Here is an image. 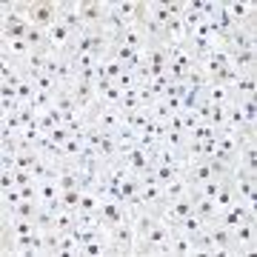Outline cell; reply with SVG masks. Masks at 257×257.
I'll return each mask as SVG.
<instances>
[{
	"label": "cell",
	"mask_w": 257,
	"mask_h": 257,
	"mask_svg": "<svg viewBox=\"0 0 257 257\" xmlns=\"http://www.w3.org/2000/svg\"><path fill=\"white\" fill-rule=\"evenodd\" d=\"M83 152H86V146H83V140L80 138H69L63 143V146H60V163H66V166H72V163H77V160H80L83 157Z\"/></svg>",
	"instance_id": "23"
},
{
	"label": "cell",
	"mask_w": 257,
	"mask_h": 257,
	"mask_svg": "<svg viewBox=\"0 0 257 257\" xmlns=\"http://www.w3.org/2000/svg\"><path fill=\"white\" fill-rule=\"evenodd\" d=\"M23 200V194H20V189H9V192H3V197H0V206H3V214H9V211H15V206Z\"/></svg>",
	"instance_id": "46"
},
{
	"label": "cell",
	"mask_w": 257,
	"mask_h": 257,
	"mask_svg": "<svg viewBox=\"0 0 257 257\" xmlns=\"http://www.w3.org/2000/svg\"><path fill=\"white\" fill-rule=\"evenodd\" d=\"M257 248V223L243 220L231 229V257H248Z\"/></svg>",
	"instance_id": "1"
},
{
	"label": "cell",
	"mask_w": 257,
	"mask_h": 257,
	"mask_svg": "<svg viewBox=\"0 0 257 257\" xmlns=\"http://www.w3.org/2000/svg\"><path fill=\"white\" fill-rule=\"evenodd\" d=\"M214 203L220 206V211L229 209L231 203H234V192H231V186H229V177L223 180V186H220V192H217V197H214Z\"/></svg>",
	"instance_id": "47"
},
{
	"label": "cell",
	"mask_w": 257,
	"mask_h": 257,
	"mask_svg": "<svg viewBox=\"0 0 257 257\" xmlns=\"http://www.w3.org/2000/svg\"><path fill=\"white\" fill-rule=\"evenodd\" d=\"M29 43L26 37H0V57H12V60H18V63H23L29 57Z\"/></svg>",
	"instance_id": "15"
},
{
	"label": "cell",
	"mask_w": 257,
	"mask_h": 257,
	"mask_svg": "<svg viewBox=\"0 0 257 257\" xmlns=\"http://www.w3.org/2000/svg\"><path fill=\"white\" fill-rule=\"evenodd\" d=\"M217 220H220L226 229H234V226L243 223V220H254V206H246L243 200H234L229 209L220 211V217H217Z\"/></svg>",
	"instance_id": "13"
},
{
	"label": "cell",
	"mask_w": 257,
	"mask_h": 257,
	"mask_svg": "<svg viewBox=\"0 0 257 257\" xmlns=\"http://www.w3.org/2000/svg\"><path fill=\"white\" fill-rule=\"evenodd\" d=\"M37 211H40V203L37 200H20L15 206V211L3 214V217H20V220H37Z\"/></svg>",
	"instance_id": "30"
},
{
	"label": "cell",
	"mask_w": 257,
	"mask_h": 257,
	"mask_svg": "<svg viewBox=\"0 0 257 257\" xmlns=\"http://www.w3.org/2000/svg\"><path fill=\"white\" fill-rule=\"evenodd\" d=\"M97 157H100L103 163L117 160V138H114V132H106V135H103L100 146H97Z\"/></svg>",
	"instance_id": "29"
},
{
	"label": "cell",
	"mask_w": 257,
	"mask_h": 257,
	"mask_svg": "<svg viewBox=\"0 0 257 257\" xmlns=\"http://www.w3.org/2000/svg\"><path fill=\"white\" fill-rule=\"evenodd\" d=\"M80 197H83L80 186H77V189H69V192H60V206H63V209L77 211V209H80Z\"/></svg>",
	"instance_id": "42"
},
{
	"label": "cell",
	"mask_w": 257,
	"mask_h": 257,
	"mask_svg": "<svg viewBox=\"0 0 257 257\" xmlns=\"http://www.w3.org/2000/svg\"><path fill=\"white\" fill-rule=\"evenodd\" d=\"M100 220H103V226L109 229V226H117V223H128L132 220V209H128L126 203H120V200H106L100 203Z\"/></svg>",
	"instance_id": "10"
},
{
	"label": "cell",
	"mask_w": 257,
	"mask_h": 257,
	"mask_svg": "<svg viewBox=\"0 0 257 257\" xmlns=\"http://www.w3.org/2000/svg\"><path fill=\"white\" fill-rule=\"evenodd\" d=\"M55 103V94H46V92H37L35 94V100H32V106H35L37 111H46L49 106Z\"/></svg>",
	"instance_id": "52"
},
{
	"label": "cell",
	"mask_w": 257,
	"mask_h": 257,
	"mask_svg": "<svg viewBox=\"0 0 257 257\" xmlns=\"http://www.w3.org/2000/svg\"><path fill=\"white\" fill-rule=\"evenodd\" d=\"M77 9H80V18L86 26L97 29L111 15V0H77Z\"/></svg>",
	"instance_id": "5"
},
{
	"label": "cell",
	"mask_w": 257,
	"mask_h": 257,
	"mask_svg": "<svg viewBox=\"0 0 257 257\" xmlns=\"http://www.w3.org/2000/svg\"><path fill=\"white\" fill-rule=\"evenodd\" d=\"M74 43V32L63 26V23H55V26L46 29V52L52 55H69Z\"/></svg>",
	"instance_id": "9"
},
{
	"label": "cell",
	"mask_w": 257,
	"mask_h": 257,
	"mask_svg": "<svg viewBox=\"0 0 257 257\" xmlns=\"http://www.w3.org/2000/svg\"><path fill=\"white\" fill-rule=\"evenodd\" d=\"M229 52H246V49H257V32L254 29H234L226 40Z\"/></svg>",
	"instance_id": "16"
},
{
	"label": "cell",
	"mask_w": 257,
	"mask_h": 257,
	"mask_svg": "<svg viewBox=\"0 0 257 257\" xmlns=\"http://www.w3.org/2000/svg\"><path fill=\"white\" fill-rule=\"evenodd\" d=\"M231 97L243 100V97H257V74H243L234 86H231Z\"/></svg>",
	"instance_id": "24"
},
{
	"label": "cell",
	"mask_w": 257,
	"mask_h": 257,
	"mask_svg": "<svg viewBox=\"0 0 257 257\" xmlns=\"http://www.w3.org/2000/svg\"><path fill=\"white\" fill-rule=\"evenodd\" d=\"M166 6H169V15H172V18H183L186 0H166Z\"/></svg>",
	"instance_id": "54"
},
{
	"label": "cell",
	"mask_w": 257,
	"mask_h": 257,
	"mask_svg": "<svg viewBox=\"0 0 257 257\" xmlns=\"http://www.w3.org/2000/svg\"><path fill=\"white\" fill-rule=\"evenodd\" d=\"M57 23H63V26L69 29V32H74V35L89 32V26H86L83 18H80L77 0H57Z\"/></svg>",
	"instance_id": "7"
},
{
	"label": "cell",
	"mask_w": 257,
	"mask_h": 257,
	"mask_svg": "<svg viewBox=\"0 0 257 257\" xmlns=\"http://www.w3.org/2000/svg\"><path fill=\"white\" fill-rule=\"evenodd\" d=\"M60 197V189H57V180H37V200L49 206Z\"/></svg>",
	"instance_id": "33"
},
{
	"label": "cell",
	"mask_w": 257,
	"mask_h": 257,
	"mask_svg": "<svg viewBox=\"0 0 257 257\" xmlns=\"http://www.w3.org/2000/svg\"><path fill=\"white\" fill-rule=\"evenodd\" d=\"M183 172H186V177H189V183H192V186H200V183H206V180H211V177H217L209 160H194V163H186Z\"/></svg>",
	"instance_id": "19"
},
{
	"label": "cell",
	"mask_w": 257,
	"mask_h": 257,
	"mask_svg": "<svg viewBox=\"0 0 257 257\" xmlns=\"http://www.w3.org/2000/svg\"><path fill=\"white\" fill-rule=\"evenodd\" d=\"M123 114L126 111H138L140 109V97H138V89H126L123 92V97H120V106H117Z\"/></svg>",
	"instance_id": "45"
},
{
	"label": "cell",
	"mask_w": 257,
	"mask_h": 257,
	"mask_svg": "<svg viewBox=\"0 0 257 257\" xmlns=\"http://www.w3.org/2000/svg\"><path fill=\"white\" fill-rule=\"evenodd\" d=\"M194 214H197L203 223H214L220 217V206L214 200H206V197H194Z\"/></svg>",
	"instance_id": "27"
},
{
	"label": "cell",
	"mask_w": 257,
	"mask_h": 257,
	"mask_svg": "<svg viewBox=\"0 0 257 257\" xmlns=\"http://www.w3.org/2000/svg\"><path fill=\"white\" fill-rule=\"evenodd\" d=\"M26 18H29V23L37 26V29L55 26L57 23V0H29Z\"/></svg>",
	"instance_id": "3"
},
{
	"label": "cell",
	"mask_w": 257,
	"mask_h": 257,
	"mask_svg": "<svg viewBox=\"0 0 257 257\" xmlns=\"http://www.w3.org/2000/svg\"><path fill=\"white\" fill-rule=\"evenodd\" d=\"M37 177L32 175V172H15V183H18V189H23V186H29V183H35Z\"/></svg>",
	"instance_id": "55"
},
{
	"label": "cell",
	"mask_w": 257,
	"mask_h": 257,
	"mask_svg": "<svg viewBox=\"0 0 257 257\" xmlns=\"http://www.w3.org/2000/svg\"><path fill=\"white\" fill-rule=\"evenodd\" d=\"M180 114H183V132L186 135H192L194 128L200 126V117H197L194 111H180Z\"/></svg>",
	"instance_id": "53"
},
{
	"label": "cell",
	"mask_w": 257,
	"mask_h": 257,
	"mask_svg": "<svg viewBox=\"0 0 257 257\" xmlns=\"http://www.w3.org/2000/svg\"><path fill=\"white\" fill-rule=\"evenodd\" d=\"M32 83L37 86V92H46V94H57V92H60V83H57V77H55V74H49V72L37 74Z\"/></svg>",
	"instance_id": "37"
},
{
	"label": "cell",
	"mask_w": 257,
	"mask_h": 257,
	"mask_svg": "<svg viewBox=\"0 0 257 257\" xmlns=\"http://www.w3.org/2000/svg\"><path fill=\"white\" fill-rule=\"evenodd\" d=\"M200 97L211 106H229L234 97H231V89L226 83H217V80H206L200 89Z\"/></svg>",
	"instance_id": "14"
},
{
	"label": "cell",
	"mask_w": 257,
	"mask_h": 257,
	"mask_svg": "<svg viewBox=\"0 0 257 257\" xmlns=\"http://www.w3.org/2000/svg\"><path fill=\"white\" fill-rule=\"evenodd\" d=\"M223 128H231V132L246 128V117H243V109H240L237 100H231L229 106H226V126Z\"/></svg>",
	"instance_id": "28"
},
{
	"label": "cell",
	"mask_w": 257,
	"mask_h": 257,
	"mask_svg": "<svg viewBox=\"0 0 257 257\" xmlns=\"http://www.w3.org/2000/svg\"><path fill=\"white\" fill-rule=\"evenodd\" d=\"M206 229V223L200 220V217H197V214H186V217H180V220H177V229L175 231H180V234H186V237H194V234H197V231H203Z\"/></svg>",
	"instance_id": "32"
},
{
	"label": "cell",
	"mask_w": 257,
	"mask_h": 257,
	"mask_svg": "<svg viewBox=\"0 0 257 257\" xmlns=\"http://www.w3.org/2000/svg\"><path fill=\"white\" fill-rule=\"evenodd\" d=\"M26 43H29V49H32V52H46V29L32 26L26 32Z\"/></svg>",
	"instance_id": "39"
},
{
	"label": "cell",
	"mask_w": 257,
	"mask_h": 257,
	"mask_svg": "<svg viewBox=\"0 0 257 257\" xmlns=\"http://www.w3.org/2000/svg\"><path fill=\"white\" fill-rule=\"evenodd\" d=\"M46 63H49V52H29V57L23 60V77H29V80H35L37 74L46 72Z\"/></svg>",
	"instance_id": "22"
},
{
	"label": "cell",
	"mask_w": 257,
	"mask_h": 257,
	"mask_svg": "<svg viewBox=\"0 0 257 257\" xmlns=\"http://www.w3.org/2000/svg\"><path fill=\"white\" fill-rule=\"evenodd\" d=\"M186 194H192V183H189L186 172H177V175L163 186V203H172V200H177V197H186Z\"/></svg>",
	"instance_id": "17"
},
{
	"label": "cell",
	"mask_w": 257,
	"mask_h": 257,
	"mask_svg": "<svg viewBox=\"0 0 257 257\" xmlns=\"http://www.w3.org/2000/svg\"><path fill=\"white\" fill-rule=\"evenodd\" d=\"M92 49H94V37H92V29H89L83 35H74V43H72L69 55H92Z\"/></svg>",
	"instance_id": "36"
},
{
	"label": "cell",
	"mask_w": 257,
	"mask_h": 257,
	"mask_svg": "<svg viewBox=\"0 0 257 257\" xmlns=\"http://www.w3.org/2000/svg\"><path fill=\"white\" fill-rule=\"evenodd\" d=\"M126 92V89H138V77H135V72H128V69H123V74H120L117 80H114Z\"/></svg>",
	"instance_id": "50"
},
{
	"label": "cell",
	"mask_w": 257,
	"mask_h": 257,
	"mask_svg": "<svg viewBox=\"0 0 257 257\" xmlns=\"http://www.w3.org/2000/svg\"><path fill=\"white\" fill-rule=\"evenodd\" d=\"M100 197L92 192V189H83V197H80V209L77 211H92V214H97L100 211Z\"/></svg>",
	"instance_id": "43"
},
{
	"label": "cell",
	"mask_w": 257,
	"mask_h": 257,
	"mask_svg": "<svg viewBox=\"0 0 257 257\" xmlns=\"http://www.w3.org/2000/svg\"><path fill=\"white\" fill-rule=\"evenodd\" d=\"M35 94H37V86L29 77H23V80L18 83V100L23 103V106H29V103L35 100Z\"/></svg>",
	"instance_id": "44"
},
{
	"label": "cell",
	"mask_w": 257,
	"mask_h": 257,
	"mask_svg": "<svg viewBox=\"0 0 257 257\" xmlns=\"http://www.w3.org/2000/svg\"><path fill=\"white\" fill-rule=\"evenodd\" d=\"M15 172H18V169H0V186H3V192L18 189V183H15Z\"/></svg>",
	"instance_id": "51"
},
{
	"label": "cell",
	"mask_w": 257,
	"mask_h": 257,
	"mask_svg": "<svg viewBox=\"0 0 257 257\" xmlns=\"http://www.w3.org/2000/svg\"><path fill=\"white\" fill-rule=\"evenodd\" d=\"M55 180H57V189H60V192L77 189V172H74L72 166H66V163H63V169H60V175H57Z\"/></svg>",
	"instance_id": "38"
},
{
	"label": "cell",
	"mask_w": 257,
	"mask_h": 257,
	"mask_svg": "<svg viewBox=\"0 0 257 257\" xmlns=\"http://www.w3.org/2000/svg\"><path fill=\"white\" fill-rule=\"evenodd\" d=\"M6 97H18V86H12V83H0V100H6Z\"/></svg>",
	"instance_id": "57"
},
{
	"label": "cell",
	"mask_w": 257,
	"mask_h": 257,
	"mask_svg": "<svg viewBox=\"0 0 257 257\" xmlns=\"http://www.w3.org/2000/svg\"><path fill=\"white\" fill-rule=\"evenodd\" d=\"M69 92L74 94V100H77V106H80L83 114H89L92 117V111L97 109V94H94V83H83L74 77V83L69 86Z\"/></svg>",
	"instance_id": "11"
},
{
	"label": "cell",
	"mask_w": 257,
	"mask_h": 257,
	"mask_svg": "<svg viewBox=\"0 0 257 257\" xmlns=\"http://www.w3.org/2000/svg\"><path fill=\"white\" fill-rule=\"evenodd\" d=\"M109 240H111V248H114V257H135L138 231H135V223L132 220L109 226Z\"/></svg>",
	"instance_id": "2"
},
{
	"label": "cell",
	"mask_w": 257,
	"mask_h": 257,
	"mask_svg": "<svg viewBox=\"0 0 257 257\" xmlns=\"http://www.w3.org/2000/svg\"><path fill=\"white\" fill-rule=\"evenodd\" d=\"M103 135H106V132H103V128H97V126L92 123V126H89V132L83 135V146H86V149H94V152H97V146H100Z\"/></svg>",
	"instance_id": "48"
},
{
	"label": "cell",
	"mask_w": 257,
	"mask_h": 257,
	"mask_svg": "<svg viewBox=\"0 0 257 257\" xmlns=\"http://www.w3.org/2000/svg\"><path fill=\"white\" fill-rule=\"evenodd\" d=\"M140 9H143V0H111V12L126 23H138Z\"/></svg>",
	"instance_id": "20"
},
{
	"label": "cell",
	"mask_w": 257,
	"mask_h": 257,
	"mask_svg": "<svg viewBox=\"0 0 257 257\" xmlns=\"http://www.w3.org/2000/svg\"><path fill=\"white\" fill-rule=\"evenodd\" d=\"M43 231V248H46V257H57L60 254V240H63V231L60 229H40Z\"/></svg>",
	"instance_id": "31"
},
{
	"label": "cell",
	"mask_w": 257,
	"mask_h": 257,
	"mask_svg": "<svg viewBox=\"0 0 257 257\" xmlns=\"http://www.w3.org/2000/svg\"><path fill=\"white\" fill-rule=\"evenodd\" d=\"M229 66L237 69L240 74H251L257 69V49H246V52H229Z\"/></svg>",
	"instance_id": "18"
},
{
	"label": "cell",
	"mask_w": 257,
	"mask_h": 257,
	"mask_svg": "<svg viewBox=\"0 0 257 257\" xmlns=\"http://www.w3.org/2000/svg\"><path fill=\"white\" fill-rule=\"evenodd\" d=\"M206 234H209V257H231V229L214 220L206 223Z\"/></svg>",
	"instance_id": "4"
},
{
	"label": "cell",
	"mask_w": 257,
	"mask_h": 257,
	"mask_svg": "<svg viewBox=\"0 0 257 257\" xmlns=\"http://www.w3.org/2000/svg\"><path fill=\"white\" fill-rule=\"evenodd\" d=\"M166 257H197L194 254V243L192 237H186L180 231H172V237H169V251Z\"/></svg>",
	"instance_id": "21"
},
{
	"label": "cell",
	"mask_w": 257,
	"mask_h": 257,
	"mask_svg": "<svg viewBox=\"0 0 257 257\" xmlns=\"http://www.w3.org/2000/svg\"><path fill=\"white\" fill-rule=\"evenodd\" d=\"M114 43H123V46H128V49H143L149 40H146V35H143V29H140L138 23H128L126 32H123Z\"/></svg>",
	"instance_id": "25"
},
{
	"label": "cell",
	"mask_w": 257,
	"mask_h": 257,
	"mask_svg": "<svg viewBox=\"0 0 257 257\" xmlns=\"http://www.w3.org/2000/svg\"><path fill=\"white\" fill-rule=\"evenodd\" d=\"M209 126H214V128H223V126H226V106H211Z\"/></svg>",
	"instance_id": "49"
},
{
	"label": "cell",
	"mask_w": 257,
	"mask_h": 257,
	"mask_svg": "<svg viewBox=\"0 0 257 257\" xmlns=\"http://www.w3.org/2000/svg\"><path fill=\"white\" fill-rule=\"evenodd\" d=\"M120 197L126 203L128 209H135L138 206V197H140V177L138 175H128L123 183H120Z\"/></svg>",
	"instance_id": "26"
},
{
	"label": "cell",
	"mask_w": 257,
	"mask_h": 257,
	"mask_svg": "<svg viewBox=\"0 0 257 257\" xmlns=\"http://www.w3.org/2000/svg\"><path fill=\"white\" fill-rule=\"evenodd\" d=\"M226 66H229V49L226 46L223 49H211L206 57L197 60V69H200L203 80H217V74H220Z\"/></svg>",
	"instance_id": "8"
},
{
	"label": "cell",
	"mask_w": 257,
	"mask_h": 257,
	"mask_svg": "<svg viewBox=\"0 0 257 257\" xmlns=\"http://www.w3.org/2000/svg\"><path fill=\"white\" fill-rule=\"evenodd\" d=\"M160 143H163V146H169V149L183 152V146H186V132H175V128L166 126V135H163V140H160Z\"/></svg>",
	"instance_id": "41"
},
{
	"label": "cell",
	"mask_w": 257,
	"mask_h": 257,
	"mask_svg": "<svg viewBox=\"0 0 257 257\" xmlns=\"http://www.w3.org/2000/svg\"><path fill=\"white\" fill-rule=\"evenodd\" d=\"M172 114H175V109H172V106H169V103L163 100V97H157V100L152 103V106H149V117L155 120V123H163V126H166Z\"/></svg>",
	"instance_id": "35"
},
{
	"label": "cell",
	"mask_w": 257,
	"mask_h": 257,
	"mask_svg": "<svg viewBox=\"0 0 257 257\" xmlns=\"http://www.w3.org/2000/svg\"><path fill=\"white\" fill-rule=\"evenodd\" d=\"M152 172H155V180L160 186H166L172 177L177 175V172H183V169H177V166H169V163H155L152 166Z\"/></svg>",
	"instance_id": "40"
},
{
	"label": "cell",
	"mask_w": 257,
	"mask_h": 257,
	"mask_svg": "<svg viewBox=\"0 0 257 257\" xmlns=\"http://www.w3.org/2000/svg\"><path fill=\"white\" fill-rule=\"evenodd\" d=\"M223 9H226V15L237 29H254V15H257L254 3H248V0L246 3L243 0H223Z\"/></svg>",
	"instance_id": "6"
},
{
	"label": "cell",
	"mask_w": 257,
	"mask_h": 257,
	"mask_svg": "<svg viewBox=\"0 0 257 257\" xmlns=\"http://www.w3.org/2000/svg\"><path fill=\"white\" fill-rule=\"evenodd\" d=\"M155 214H157V220L163 223L169 231H175V229H177V220H180V214L175 211V206H172V203H160V206L155 209Z\"/></svg>",
	"instance_id": "34"
},
{
	"label": "cell",
	"mask_w": 257,
	"mask_h": 257,
	"mask_svg": "<svg viewBox=\"0 0 257 257\" xmlns=\"http://www.w3.org/2000/svg\"><path fill=\"white\" fill-rule=\"evenodd\" d=\"M92 123L103 132H117L120 123H123V111L117 106H100L97 103V109L92 111Z\"/></svg>",
	"instance_id": "12"
},
{
	"label": "cell",
	"mask_w": 257,
	"mask_h": 257,
	"mask_svg": "<svg viewBox=\"0 0 257 257\" xmlns=\"http://www.w3.org/2000/svg\"><path fill=\"white\" fill-rule=\"evenodd\" d=\"M20 194H23V200H37V180H35V183H29V186H23ZM37 203H40V200H37Z\"/></svg>",
	"instance_id": "56"
}]
</instances>
